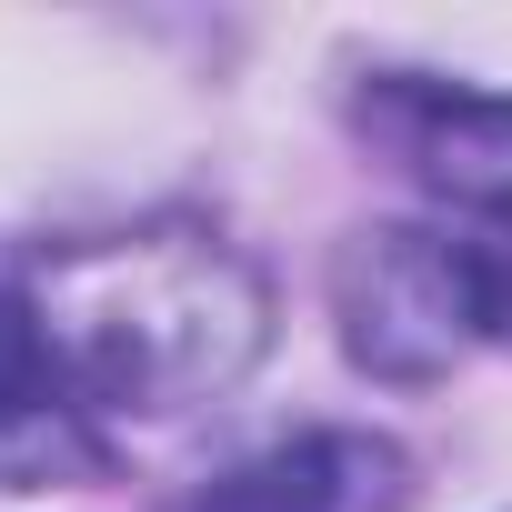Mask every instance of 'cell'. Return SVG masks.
<instances>
[{"label":"cell","instance_id":"6da1fadb","mask_svg":"<svg viewBox=\"0 0 512 512\" xmlns=\"http://www.w3.org/2000/svg\"><path fill=\"white\" fill-rule=\"evenodd\" d=\"M41 322L71 362V382L91 392V412H181L211 402L251 372L262 352V282L231 241L151 221L121 241H81L41 272Z\"/></svg>","mask_w":512,"mask_h":512},{"label":"cell","instance_id":"7a4b0ae2","mask_svg":"<svg viewBox=\"0 0 512 512\" xmlns=\"http://www.w3.org/2000/svg\"><path fill=\"white\" fill-rule=\"evenodd\" d=\"M332 312H342V352L362 372H382V382H442L492 332L482 251L442 241V231H412V221H382V231H362L342 251Z\"/></svg>","mask_w":512,"mask_h":512},{"label":"cell","instance_id":"3957f363","mask_svg":"<svg viewBox=\"0 0 512 512\" xmlns=\"http://www.w3.org/2000/svg\"><path fill=\"white\" fill-rule=\"evenodd\" d=\"M352 121L422 191H442L462 211H512V91H472V81H432V71H372L352 91Z\"/></svg>","mask_w":512,"mask_h":512},{"label":"cell","instance_id":"277c9868","mask_svg":"<svg viewBox=\"0 0 512 512\" xmlns=\"http://www.w3.org/2000/svg\"><path fill=\"white\" fill-rule=\"evenodd\" d=\"M101 412L71 382L41 302L0 282V492H51V482H101Z\"/></svg>","mask_w":512,"mask_h":512},{"label":"cell","instance_id":"5b68a950","mask_svg":"<svg viewBox=\"0 0 512 512\" xmlns=\"http://www.w3.org/2000/svg\"><path fill=\"white\" fill-rule=\"evenodd\" d=\"M171 512H402V452L372 432H302L191 482Z\"/></svg>","mask_w":512,"mask_h":512},{"label":"cell","instance_id":"8992f818","mask_svg":"<svg viewBox=\"0 0 512 512\" xmlns=\"http://www.w3.org/2000/svg\"><path fill=\"white\" fill-rule=\"evenodd\" d=\"M482 302H492V332L512 342V231L482 241Z\"/></svg>","mask_w":512,"mask_h":512}]
</instances>
